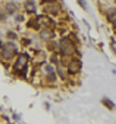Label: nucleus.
Instances as JSON below:
<instances>
[{
	"label": "nucleus",
	"instance_id": "nucleus-1",
	"mask_svg": "<svg viewBox=\"0 0 116 124\" xmlns=\"http://www.w3.org/2000/svg\"><path fill=\"white\" fill-rule=\"evenodd\" d=\"M15 53H16V46L13 44V43H6L3 46V49H2V56L3 58L9 59V58H12Z\"/></svg>",
	"mask_w": 116,
	"mask_h": 124
},
{
	"label": "nucleus",
	"instance_id": "nucleus-10",
	"mask_svg": "<svg viewBox=\"0 0 116 124\" xmlns=\"http://www.w3.org/2000/svg\"><path fill=\"white\" fill-rule=\"evenodd\" d=\"M78 3H79L84 9H87V3H85V0H78Z\"/></svg>",
	"mask_w": 116,
	"mask_h": 124
},
{
	"label": "nucleus",
	"instance_id": "nucleus-13",
	"mask_svg": "<svg viewBox=\"0 0 116 124\" xmlns=\"http://www.w3.org/2000/svg\"><path fill=\"white\" fill-rule=\"evenodd\" d=\"M44 2H54V0H44Z\"/></svg>",
	"mask_w": 116,
	"mask_h": 124
},
{
	"label": "nucleus",
	"instance_id": "nucleus-3",
	"mask_svg": "<svg viewBox=\"0 0 116 124\" xmlns=\"http://www.w3.org/2000/svg\"><path fill=\"white\" fill-rule=\"evenodd\" d=\"M26 61H28V56H26V55H19L18 62H16V65H15V70H16L18 72H22V70H24L25 65H26Z\"/></svg>",
	"mask_w": 116,
	"mask_h": 124
},
{
	"label": "nucleus",
	"instance_id": "nucleus-11",
	"mask_svg": "<svg viewBox=\"0 0 116 124\" xmlns=\"http://www.w3.org/2000/svg\"><path fill=\"white\" fill-rule=\"evenodd\" d=\"M46 72H49V74H50V72H53V68H52L50 65H47V67H46Z\"/></svg>",
	"mask_w": 116,
	"mask_h": 124
},
{
	"label": "nucleus",
	"instance_id": "nucleus-5",
	"mask_svg": "<svg viewBox=\"0 0 116 124\" xmlns=\"http://www.w3.org/2000/svg\"><path fill=\"white\" fill-rule=\"evenodd\" d=\"M25 9L28 10V12H35V2H34V0H28V2H26V5H25Z\"/></svg>",
	"mask_w": 116,
	"mask_h": 124
},
{
	"label": "nucleus",
	"instance_id": "nucleus-14",
	"mask_svg": "<svg viewBox=\"0 0 116 124\" xmlns=\"http://www.w3.org/2000/svg\"><path fill=\"white\" fill-rule=\"evenodd\" d=\"M115 27H116V25H115Z\"/></svg>",
	"mask_w": 116,
	"mask_h": 124
},
{
	"label": "nucleus",
	"instance_id": "nucleus-2",
	"mask_svg": "<svg viewBox=\"0 0 116 124\" xmlns=\"http://www.w3.org/2000/svg\"><path fill=\"white\" fill-rule=\"evenodd\" d=\"M60 52L63 53V55H72V52H74V47H72V44H71V41L68 40V39H63L62 41H60Z\"/></svg>",
	"mask_w": 116,
	"mask_h": 124
},
{
	"label": "nucleus",
	"instance_id": "nucleus-6",
	"mask_svg": "<svg viewBox=\"0 0 116 124\" xmlns=\"http://www.w3.org/2000/svg\"><path fill=\"white\" fill-rule=\"evenodd\" d=\"M50 37H52V33H50V31H46V30L41 31V39L47 40V39H50Z\"/></svg>",
	"mask_w": 116,
	"mask_h": 124
},
{
	"label": "nucleus",
	"instance_id": "nucleus-7",
	"mask_svg": "<svg viewBox=\"0 0 116 124\" xmlns=\"http://www.w3.org/2000/svg\"><path fill=\"white\" fill-rule=\"evenodd\" d=\"M109 21L110 22H115L116 21V10H110L109 12Z\"/></svg>",
	"mask_w": 116,
	"mask_h": 124
},
{
	"label": "nucleus",
	"instance_id": "nucleus-4",
	"mask_svg": "<svg viewBox=\"0 0 116 124\" xmlns=\"http://www.w3.org/2000/svg\"><path fill=\"white\" fill-rule=\"evenodd\" d=\"M79 70H81V62H79V61L71 62V64H69V68H68V71H69L71 74H77V72H79Z\"/></svg>",
	"mask_w": 116,
	"mask_h": 124
},
{
	"label": "nucleus",
	"instance_id": "nucleus-8",
	"mask_svg": "<svg viewBox=\"0 0 116 124\" xmlns=\"http://www.w3.org/2000/svg\"><path fill=\"white\" fill-rule=\"evenodd\" d=\"M103 103H104V105H107V106L110 108V109H113V108H115V105L110 102V99H103Z\"/></svg>",
	"mask_w": 116,
	"mask_h": 124
},
{
	"label": "nucleus",
	"instance_id": "nucleus-12",
	"mask_svg": "<svg viewBox=\"0 0 116 124\" xmlns=\"http://www.w3.org/2000/svg\"><path fill=\"white\" fill-rule=\"evenodd\" d=\"M7 36H9L10 39H15V37H16V36H15V34H13V33H7Z\"/></svg>",
	"mask_w": 116,
	"mask_h": 124
},
{
	"label": "nucleus",
	"instance_id": "nucleus-9",
	"mask_svg": "<svg viewBox=\"0 0 116 124\" xmlns=\"http://www.w3.org/2000/svg\"><path fill=\"white\" fill-rule=\"evenodd\" d=\"M6 9H7V12H15V9H16L15 8V3H9Z\"/></svg>",
	"mask_w": 116,
	"mask_h": 124
}]
</instances>
